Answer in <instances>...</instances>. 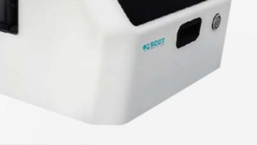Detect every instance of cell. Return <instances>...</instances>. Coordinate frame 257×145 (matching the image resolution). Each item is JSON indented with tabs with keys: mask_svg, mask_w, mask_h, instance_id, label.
Segmentation results:
<instances>
[{
	"mask_svg": "<svg viewBox=\"0 0 257 145\" xmlns=\"http://www.w3.org/2000/svg\"><path fill=\"white\" fill-rule=\"evenodd\" d=\"M201 18H196L183 24L177 33V48L192 43L198 39L201 28Z\"/></svg>",
	"mask_w": 257,
	"mask_h": 145,
	"instance_id": "7a4b0ae2",
	"label": "cell"
},
{
	"mask_svg": "<svg viewBox=\"0 0 257 145\" xmlns=\"http://www.w3.org/2000/svg\"><path fill=\"white\" fill-rule=\"evenodd\" d=\"M221 22V16L219 14H216V16L213 18V24H212V28L213 30H216L219 27Z\"/></svg>",
	"mask_w": 257,
	"mask_h": 145,
	"instance_id": "3957f363",
	"label": "cell"
},
{
	"mask_svg": "<svg viewBox=\"0 0 257 145\" xmlns=\"http://www.w3.org/2000/svg\"><path fill=\"white\" fill-rule=\"evenodd\" d=\"M19 31V0H0V32L17 35Z\"/></svg>",
	"mask_w": 257,
	"mask_h": 145,
	"instance_id": "6da1fadb",
	"label": "cell"
}]
</instances>
